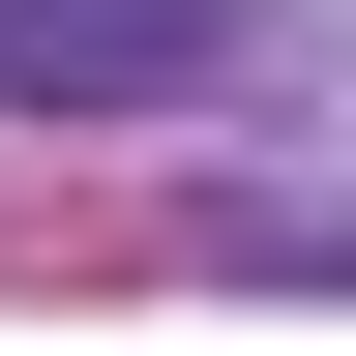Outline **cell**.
I'll list each match as a JSON object with an SVG mask.
<instances>
[{
	"label": "cell",
	"mask_w": 356,
	"mask_h": 356,
	"mask_svg": "<svg viewBox=\"0 0 356 356\" xmlns=\"http://www.w3.org/2000/svg\"><path fill=\"white\" fill-rule=\"evenodd\" d=\"M208 0H0V89H178Z\"/></svg>",
	"instance_id": "obj_1"
}]
</instances>
